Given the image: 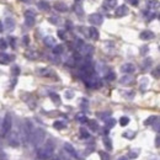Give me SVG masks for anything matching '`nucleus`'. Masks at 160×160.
I'll list each match as a JSON object with an SVG mask.
<instances>
[{
  "mask_svg": "<svg viewBox=\"0 0 160 160\" xmlns=\"http://www.w3.org/2000/svg\"><path fill=\"white\" fill-rule=\"evenodd\" d=\"M128 123H129V117H127V116H123V117H121V118H120V125H121L122 127L127 126Z\"/></svg>",
  "mask_w": 160,
  "mask_h": 160,
  "instance_id": "obj_39",
  "label": "nucleus"
},
{
  "mask_svg": "<svg viewBox=\"0 0 160 160\" xmlns=\"http://www.w3.org/2000/svg\"><path fill=\"white\" fill-rule=\"evenodd\" d=\"M14 59V56L4 52H0V64H9Z\"/></svg>",
  "mask_w": 160,
  "mask_h": 160,
  "instance_id": "obj_14",
  "label": "nucleus"
},
{
  "mask_svg": "<svg viewBox=\"0 0 160 160\" xmlns=\"http://www.w3.org/2000/svg\"><path fill=\"white\" fill-rule=\"evenodd\" d=\"M121 71L126 73V74H132V73L135 71V65L132 64V63H126L121 67Z\"/></svg>",
  "mask_w": 160,
  "mask_h": 160,
  "instance_id": "obj_11",
  "label": "nucleus"
},
{
  "mask_svg": "<svg viewBox=\"0 0 160 160\" xmlns=\"http://www.w3.org/2000/svg\"><path fill=\"white\" fill-rule=\"evenodd\" d=\"M89 22L93 26H99L101 25L103 22V16L101 15V14H91V15L89 16Z\"/></svg>",
  "mask_w": 160,
  "mask_h": 160,
  "instance_id": "obj_8",
  "label": "nucleus"
},
{
  "mask_svg": "<svg viewBox=\"0 0 160 160\" xmlns=\"http://www.w3.org/2000/svg\"><path fill=\"white\" fill-rule=\"evenodd\" d=\"M105 6H107L108 9H113L117 5V0H105Z\"/></svg>",
  "mask_w": 160,
  "mask_h": 160,
  "instance_id": "obj_34",
  "label": "nucleus"
},
{
  "mask_svg": "<svg viewBox=\"0 0 160 160\" xmlns=\"http://www.w3.org/2000/svg\"><path fill=\"white\" fill-rule=\"evenodd\" d=\"M7 41L6 39H4V38H0V49L1 51H4V49H6L7 48Z\"/></svg>",
  "mask_w": 160,
  "mask_h": 160,
  "instance_id": "obj_40",
  "label": "nucleus"
},
{
  "mask_svg": "<svg viewBox=\"0 0 160 160\" xmlns=\"http://www.w3.org/2000/svg\"><path fill=\"white\" fill-rule=\"evenodd\" d=\"M89 36L93 39H95V41H97L99 39V37H100V33H99V30L96 29L95 26H91L90 29H89Z\"/></svg>",
  "mask_w": 160,
  "mask_h": 160,
  "instance_id": "obj_17",
  "label": "nucleus"
},
{
  "mask_svg": "<svg viewBox=\"0 0 160 160\" xmlns=\"http://www.w3.org/2000/svg\"><path fill=\"white\" fill-rule=\"evenodd\" d=\"M25 57H27L29 59H36L37 58V53L36 52H27V53H25Z\"/></svg>",
  "mask_w": 160,
  "mask_h": 160,
  "instance_id": "obj_43",
  "label": "nucleus"
},
{
  "mask_svg": "<svg viewBox=\"0 0 160 160\" xmlns=\"http://www.w3.org/2000/svg\"><path fill=\"white\" fill-rule=\"evenodd\" d=\"M44 138H46L44 129H42V128H35L33 133H32V135H31L30 143L33 145V147H39V145L44 142Z\"/></svg>",
  "mask_w": 160,
  "mask_h": 160,
  "instance_id": "obj_1",
  "label": "nucleus"
},
{
  "mask_svg": "<svg viewBox=\"0 0 160 160\" xmlns=\"http://www.w3.org/2000/svg\"><path fill=\"white\" fill-rule=\"evenodd\" d=\"M22 1H25V3H29V1H30V0H22Z\"/></svg>",
  "mask_w": 160,
  "mask_h": 160,
  "instance_id": "obj_61",
  "label": "nucleus"
},
{
  "mask_svg": "<svg viewBox=\"0 0 160 160\" xmlns=\"http://www.w3.org/2000/svg\"><path fill=\"white\" fill-rule=\"evenodd\" d=\"M152 75L155 78V79H158V78H159V67H157V68H155V69L152 71Z\"/></svg>",
  "mask_w": 160,
  "mask_h": 160,
  "instance_id": "obj_52",
  "label": "nucleus"
},
{
  "mask_svg": "<svg viewBox=\"0 0 160 160\" xmlns=\"http://www.w3.org/2000/svg\"><path fill=\"white\" fill-rule=\"evenodd\" d=\"M53 154H54V145L52 142H48V143H46L44 147L38 149L37 157L42 160H48L53 157Z\"/></svg>",
  "mask_w": 160,
  "mask_h": 160,
  "instance_id": "obj_2",
  "label": "nucleus"
},
{
  "mask_svg": "<svg viewBox=\"0 0 160 160\" xmlns=\"http://www.w3.org/2000/svg\"><path fill=\"white\" fill-rule=\"evenodd\" d=\"M157 118H158V116H150V117H148L147 120L144 121V125H145V126H150V125H153L154 121L157 120Z\"/></svg>",
  "mask_w": 160,
  "mask_h": 160,
  "instance_id": "obj_38",
  "label": "nucleus"
},
{
  "mask_svg": "<svg viewBox=\"0 0 160 160\" xmlns=\"http://www.w3.org/2000/svg\"><path fill=\"white\" fill-rule=\"evenodd\" d=\"M126 1H127L128 4H131V5L137 6V5H138V3H139V0H126Z\"/></svg>",
  "mask_w": 160,
  "mask_h": 160,
  "instance_id": "obj_54",
  "label": "nucleus"
},
{
  "mask_svg": "<svg viewBox=\"0 0 160 160\" xmlns=\"http://www.w3.org/2000/svg\"><path fill=\"white\" fill-rule=\"evenodd\" d=\"M75 120L78 122H80V123H88L89 118L86 117V115H85L84 112H80V113H78V115L75 116Z\"/></svg>",
  "mask_w": 160,
  "mask_h": 160,
  "instance_id": "obj_21",
  "label": "nucleus"
},
{
  "mask_svg": "<svg viewBox=\"0 0 160 160\" xmlns=\"http://www.w3.org/2000/svg\"><path fill=\"white\" fill-rule=\"evenodd\" d=\"M49 97H51L52 100V102L53 103H56L57 106H59V105L62 103V100H61V96H59L57 93H51L49 94Z\"/></svg>",
  "mask_w": 160,
  "mask_h": 160,
  "instance_id": "obj_20",
  "label": "nucleus"
},
{
  "mask_svg": "<svg viewBox=\"0 0 160 160\" xmlns=\"http://www.w3.org/2000/svg\"><path fill=\"white\" fill-rule=\"evenodd\" d=\"M128 12H129V9H128L126 5H121V6H118V7L116 9L115 16H116V17H122V16H126Z\"/></svg>",
  "mask_w": 160,
  "mask_h": 160,
  "instance_id": "obj_12",
  "label": "nucleus"
},
{
  "mask_svg": "<svg viewBox=\"0 0 160 160\" xmlns=\"http://www.w3.org/2000/svg\"><path fill=\"white\" fill-rule=\"evenodd\" d=\"M78 51H79L80 56H84V57H86V58H90V57L94 54L95 48H94L91 44H85V43H84L79 49H78Z\"/></svg>",
  "mask_w": 160,
  "mask_h": 160,
  "instance_id": "obj_7",
  "label": "nucleus"
},
{
  "mask_svg": "<svg viewBox=\"0 0 160 160\" xmlns=\"http://www.w3.org/2000/svg\"><path fill=\"white\" fill-rule=\"evenodd\" d=\"M147 6L150 10H154L159 6V0H147Z\"/></svg>",
  "mask_w": 160,
  "mask_h": 160,
  "instance_id": "obj_27",
  "label": "nucleus"
},
{
  "mask_svg": "<svg viewBox=\"0 0 160 160\" xmlns=\"http://www.w3.org/2000/svg\"><path fill=\"white\" fill-rule=\"evenodd\" d=\"M118 160H129V159H128L127 157H120V158H118Z\"/></svg>",
  "mask_w": 160,
  "mask_h": 160,
  "instance_id": "obj_59",
  "label": "nucleus"
},
{
  "mask_svg": "<svg viewBox=\"0 0 160 160\" xmlns=\"http://www.w3.org/2000/svg\"><path fill=\"white\" fill-rule=\"evenodd\" d=\"M5 29L6 31H12L15 29V21L11 17H6L5 19Z\"/></svg>",
  "mask_w": 160,
  "mask_h": 160,
  "instance_id": "obj_18",
  "label": "nucleus"
},
{
  "mask_svg": "<svg viewBox=\"0 0 160 160\" xmlns=\"http://www.w3.org/2000/svg\"><path fill=\"white\" fill-rule=\"evenodd\" d=\"M22 43H24L25 46H29V43H30V37H29L27 35L22 37Z\"/></svg>",
  "mask_w": 160,
  "mask_h": 160,
  "instance_id": "obj_53",
  "label": "nucleus"
},
{
  "mask_svg": "<svg viewBox=\"0 0 160 160\" xmlns=\"http://www.w3.org/2000/svg\"><path fill=\"white\" fill-rule=\"evenodd\" d=\"M148 49H149L148 46H145V47H142V48H140V54H143V56H144V54L148 52Z\"/></svg>",
  "mask_w": 160,
  "mask_h": 160,
  "instance_id": "obj_55",
  "label": "nucleus"
},
{
  "mask_svg": "<svg viewBox=\"0 0 160 160\" xmlns=\"http://www.w3.org/2000/svg\"><path fill=\"white\" fill-rule=\"evenodd\" d=\"M159 125H160V123H159V117H158L153 123V128H154V131L157 132V133H159Z\"/></svg>",
  "mask_w": 160,
  "mask_h": 160,
  "instance_id": "obj_44",
  "label": "nucleus"
},
{
  "mask_svg": "<svg viewBox=\"0 0 160 160\" xmlns=\"http://www.w3.org/2000/svg\"><path fill=\"white\" fill-rule=\"evenodd\" d=\"M116 122H117V121L115 120V118H111V117H110L108 120L105 121V128H107V129H111L112 127H115Z\"/></svg>",
  "mask_w": 160,
  "mask_h": 160,
  "instance_id": "obj_28",
  "label": "nucleus"
},
{
  "mask_svg": "<svg viewBox=\"0 0 160 160\" xmlns=\"http://www.w3.org/2000/svg\"><path fill=\"white\" fill-rule=\"evenodd\" d=\"M48 21L51 22V24H53V25H58L61 20H59V17H54V16H53V17H49Z\"/></svg>",
  "mask_w": 160,
  "mask_h": 160,
  "instance_id": "obj_45",
  "label": "nucleus"
},
{
  "mask_svg": "<svg viewBox=\"0 0 160 160\" xmlns=\"http://www.w3.org/2000/svg\"><path fill=\"white\" fill-rule=\"evenodd\" d=\"M33 129L35 127L32 125V122L30 120H26L25 123H24V127H22V140L25 143H30V139H31V135L33 133Z\"/></svg>",
  "mask_w": 160,
  "mask_h": 160,
  "instance_id": "obj_3",
  "label": "nucleus"
},
{
  "mask_svg": "<svg viewBox=\"0 0 160 160\" xmlns=\"http://www.w3.org/2000/svg\"><path fill=\"white\" fill-rule=\"evenodd\" d=\"M38 73L42 76H51L53 74V70H51L49 68H41V69H38Z\"/></svg>",
  "mask_w": 160,
  "mask_h": 160,
  "instance_id": "obj_25",
  "label": "nucleus"
},
{
  "mask_svg": "<svg viewBox=\"0 0 160 160\" xmlns=\"http://www.w3.org/2000/svg\"><path fill=\"white\" fill-rule=\"evenodd\" d=\"M7 135V142H9V144L11 145L12 148H17L20 145V134L17 133L16 131H14V132H9V133L6 134Z\"/></svg>",
  "mask_w": 160,
  "mask_h": 160,
  "instance_id": "obj_6",
  "label": "nucleus"
},
{
  "mask_svg": "<svg viewBox=\"0 0 160 160\" xmlns=\"http://www.w3.org/2000/svg\"><path fill=\"white\" fill-rule=\"evenodd\" d=\"M88 126H89V128H90V129H91V131H94V132L99 131V128H100L99 123L96 122L95 120H89V121H88Z\"/></svg>",
  "mask_w": 160,
  "mask_h": 160,
  "instance_id": "obj_24",
  "label": "nucleus"
},
{
  "mask_svg": "<svg viewBox=\"0 0 160 160\" xmlns=\"http://www.w3.org/2000/svg\"><path fill=\"white\" fill-rule=\"evenodd\" d=\"M79 133H80V138L81 139H89L90 138V133L88 129H85L84 127H81L79 129Z\"/></svg>",
  "mask_w": 160,
  "mask_h": 160,
  "instance_id": "obj_29",
  "label": "nucleus"
},
{
  "mask_svg": "<svg viewBox=\"0 0 160 160\" xmlns=\"http://www.w3.org/2000/svg\"><path fill=\"white\" fill-rule=\"evenodd\" d=\"M125 96H126L127 99H133L134 97V91H126Z\"/></svg>",
  "mask_w": 160,
  "mask_h": 160,
  "instance_id": "obj_50",
  "label": "nucleus"
},
{
  "mask_svg": "<svg viewBox=\"0 0 160 160\" xmlns=\"http://www.w3.org/2000/svg\"><path fill=\"white\" fill-rule=\"evenodd\" d=\"M74 11H75V14H78L79 17L83 16V6H81V4L79 1L74 3Z\"/></svg>",
  "mask_w": 160,
  "mask_h": 160,
  "instance_id": "obj_23",
  "label": "nucleus"
},
{
  "mask_svg": "<svg viewBox=\"0 0 160 160\" xmlns=\"http://www.w3.org/2000/svg\"><path fill=\"white\" fill-rule=\"evenodd\" d=\"M20 73H21V69H20V67H19V65H12V68H11L12 78H17V76L20 75Z\"/></svg>",
  "mask_w": 160,
  "mask_h": 160,
  "instance_id": "obj_32",
  "label": "nucleus"
},
{
  "mask_svg": "<svg viewBox=\"0 0 160 160\" xmlns=\"http://www.w3.org/2000/svg\"><path fill=\"white\" fill-rule=\"evenodd\" d=\"M88 103H89L88 100H85V99L81 100V107H88Z\"/></svg>",
  "mask_w": 160,
  "mask_h": 160,
  "instance_id": "obj_56",
  "label": "nucleus"
},
{
  "mask_svg": "<svg viewBox=\"0 0 160 160\" xmlns=\"http://www.w3.org/2000/svg\"><path fill=\"white\" fill-rule=\"evenodd\" d=\"M9 42H10V47L11 48H16V39L15 37H9Z\"/></svg>",
  "mask_w": 160,
  "mask_h": 160,
  "instance_id": "obj_46",
  "label": "nucleus"
},
{
  "mask_svg": "<svg viewBox=\"0 0 160 160\" xmlns=\"http://www.w3.org/2000/svg\"><path fill=\"white\" fill-rule=\"evenodd\" d=\"M35 21H36L35 12L32 10H26L25 11V24H26V26L32 27L35 25Z\"/></svg>",
  "mask_w": 160,
  "mask_h": 160,
  "instance_id": "obj_9",
  "label": "nucleus"
},
{
  "mask_svg": "<svg viewBox=\"0 0 160 160\" xmlns=\"http://www.w3.org/2000/svg\"><path fill=\"white\" fill-rule=\"evenodd\" d=\"M3 30H4V26H3V22L0 21V32H3Z\"/></svg>",
  "mask_w": 160,
  "mask_h": 160,
  "instance_id": "obj_60",
  "label": "nucleus"
},
{
  "mask_svg": "<svg viewBox=\"0 0 160 160\" xmlns=\"http://www.w3.org/2000/svg\"><path fill=\"white\" fill-rule=\"evenodd\" d=\"M135 137V132L133 131H127L123 133V138H127V139H133Z\"/></svg>",
  "mask_w": 160,
  "mask_h": 160,
  "instance_id": "obj_35",
  "label": "nucleus"
},
{
  "mask_svg": "<svg viewBox=\"0 0 160 160\" xmlns=\"http://www.w3.org/2000/svg\"><path fill=\"white\" fill-rule=\"evenodd\" d=\"M53 160H59V158H56V159H53Z\"/></svg>",
  "mask_w": 160,
  "mask_h": 160,
  "instance_id": "obj_62",
  "label": "nucleus"
},
{
  "mask_svg": "<svg viewBox=\"0 0 160 160\" xmlns=\"http://www.w3.org/2000/svg\"><path fill=\"white\" fill-rule=\"evenodd\" d=\"M132 81H133V79H132V76H129V75H125V76H122L121 79H120V83L121 84H125V85L131 84Z\"/></svg>",
  "mask_w": 160,
  "mask_h": 160,
  "instance_id": "obj_31",
  "label": "nucleus"
},
{
  "mask_svg": "<svg viewBox=\"0 0 160 160\" xmlns=\"http://www.w3.org/2000/svg\"><path fill=\"white\" fill-rule=\"evenodd\" d=\"M100 157H101L102 160H110V155L107 153H103V152H100Z\"/></svg>",
  "mask_w": 160,
  "mask_h": 160,
  "instance_id": "obj_51",
  "label": "nucleus"
},
{
  "mask_svg": "<svg viewBox=\"0 0 160 160\" xmlns=\"http://www.w3.org/2000/svg\"><path fill=\"white\" fill-rule=\"evenodd\" d=\"M64 95H65V97H67V99H69V100L74 97V93H73L71 90H67L65 93H64Z\"/></svg>",
  "mask_w": 160,
  "mask_h": 160,
  "instance_id": "obj_48",
  "label": "nucleus"
},
{
  "mask_svg": "<svg viewBox=\"0 0 160 160\" xmlns=\"http://www.w3.org/2000/svg\"><path fill=\"white\" fill-rule=\"evenodd\" d=\"M43 43H44L46 47L53 48L54 46H56V38H54L53 36H46L44 39H43Z\"/></svg>",
  "mask_w": 160,
  "mask_h": 160,
  "instance_id": "obj_15",
  "label": "nucleus"
},
{
  "mask_svg": "<svg viewBox=\"0 0 160 160\" xmlns=\"http://www.w3.org/2000/svg\"><path fill=\"white\" fill-rule=\"evenodd\" d=\"M155 37V33L153 31H149V30H145L143 32H140L139 35V38L143 39V41H149V39H153Z\"/></svg>",
  "mask_w": 160,
  "mask_h": 160,
  "instance_id": "obj_13",
  "label": "nucleus"
},
{
  "mask_svg": "<svg viewBox=\"0 0 160 160\" xmlns=\"http://www.w3.org/2000/svg\"><path fill=\"white\" fill-rule=\"evenodd\" d=\"M11 126H12L11 115H10V113H6L5 117H4V120H3V123H1V128H0V135L5 137L9 132H10Z\"/></svg>",
  "mask_w": 160,
  "mask_h": 160,
  "instance_id": "obj_5",
  "label": "nucleus"
},
{
  "mask_svg": "<svg viewBox=\"0 0 160 160\" xmlns=\"http://www.w3.org/2000/svg\"><path fill=\"white\" fill-rule=\"evenodd\" d=\"M147 86H148V79L147 78H143L142 81H140V90H145Z\"/></svg>",
  "mask_w": 160,
  "mask_h": 160,
  "instance_id": "obj_41",
  "label": "nucleus"
},
{
  "mask_svg": "<svg viewBox=\"0 0 160 160\" xmlns=\"http://www.w3.org/2000/svg\"><path fill=\"white\" fill-rule=\"evenodd\" d=\"M152 64H153V59L152 58H145L144 59V62H143V65H142V68H143V69L145 70V69H148V68L150 67V65H152Z\"/></svg>",
  "mask_w": 160,
  "mask_h": 160,
  "instance_id": "obj_33",
  "label": "nucleus"
},
{
  "mask_svg": "<svg viewBox=\"0 0 160 160\" xmlns=\"http://www.w3.org/2000/svg\"><path fill=\"white\" fill-rule=\"evenodd\" d=\"M54 9H56L57 11H59V12H67L68 11L67 4L63 3V1H56V3H54Z\"/></svg>",
  "mask_w": 160,
  "mask_h": 160,
  "instance_id": "obj_16",
  "label": "nucleus"
},
{
  "mask_svg": "<svg viewBox=\"0 0 160 160\" xmlns=\"http://www.w3.org/2000/svg\"><path fill=\"white\" fill-rule=\"evenodd\" d=\"M37 6H38L39 10H42V11H49V9H51V5H49L46 0H41V1H38Z\"/></svg>",
  "mask_w": 160,
  "mask_h": 160,
  "instance_id": "obj_19",
  "label": "nucleus"
},
{
  "mask_svg": "<svg viewBox=\"0 0 160 160\" xmlns=\"http://www.w3.org/2000/svg\"><path fill=\"white\" fill-rule=\"evenodd\" d=\"M83 81H84V84L90 89H95V88H100V86H101V79H100L96 73H93L91 75L84 78Z\"/></svg>",
  "mask_w": 160,
  "mask_h": 160,
  "instance_id": "obj_4",
  "label": "nucleus"
},
{
  "mask_svg": "<svg viewBox=\"0 0 160 160\" xmlns=\"http://www.w3.org/2000/svg\"><path fill=\"white\" fill-rule=\"evenodd\" d=\"M0 160H9V158H7L6 153L4 152L3 149H0Z\"/></svg>",
  "mask_w": 160,
  "mask_h": 160,
  "instance_id": "obj_49",
  "label": "nucleus"
},
{
  "mask_svg": "<svg viewBox=\"0 0 160 160\" xmlns=\"http://www.w3.org/2000/svg\"><path fill=\"white\" fill-rule=\"evenodd\" d=\"M139 152L138 150H131L129 153H128V155H127V158L128 159H137L139 157V154H138Z\"/></svg>",
  "mask_w": 160,
  "mask_h": 160,
  "instance_id": "obj_36",
  "label": "nucleus"
},
{
  "mask_svg": "<svg viewBox=\"0 0 160 160\" xmlns=\"http://www.w3.org/2000/svg\"><path fill=\"white\" fill-rule=\"evenodd\" d=\"M58 37L61 39H65L67 38V32L65 30H58Z\"/></svg>",
  "mask_w": 160,
  "mask_h": 160,
  "instance_id": "obj_42",
  "label": "nucleus"
},
{
  "mask_svg": "<svg viewBox=\"0 0 160 160\" xmlns=\"http://www.w3.org/2000/svg\"><path fill=\"white\" fill-rule=\"evenodd\" d=\"M110 115H111V113H110V112H106V113H99L100 118H101V120H103V121L108 120V118H110Z\"/></svg>",
  "mask_w": 160,
  "mask_h": 160,
  "instance_id": "obj_47",
  "label": "nucleus"
},
{
  "mask_svg": "<svg viewBox=\"0 0 160 160\" xmlns=\"http://www.w3.org/2000/svg\"><path fill=\"white\" fill-rule=\"evenodd\" d=\"M103 145H105V148H106L108 152H110V150H112V140L110 139L108 135H103Z\"/></svg>",
  "mask_w": 160,
  "mask_h": 160,
  "instance_id": "obj_22",
  "label": "nucleus"
},
{
  "mask_svg": "<svg viewBox=\"0 0 160 160\" xmlns=\"http://www.w3.org/2000/svg\"><path fill=\"white\" fill-rule=\"evenodd\" d=\"M53 127L56 128V129H58V131H62V129H64V128L67 127V125H65V122H63V121H56L53 123Z\"/></svg>",
  "mask_w": 160,
  "mask_h": 160,
  "instance_id": "obj_30",
  "label": "nucleus"
},
{
  "mask_svg": "<svg viewBox=\"0 0 160 160\" xmlns=\"http://www.w3.org/2000/svg\"><path fill=\"white\" fill-rule=\"evenodd\" d=\"M63 52H64V47L62 44H56L53 47V54L54 56H61Z\"/></svg>",
  "mask_w": 160,
  "mask_h": 160,
  "instance_id": "obj_26",
  "label": "nucleus"
},
{
  "mask_svg": "<svg viewBox=\"0 0 160 160\" xmlns=\"http://www.w3.org/2000/svg\"><path fill=\"white\" fill-rule=\"evenodd\" d=\"M16 83H17V78H12V80H11V88H14Z\"/></svg>",
  "mask_w": 160,
  "mask_h": 160,
  "instance_id": "obj_58",
  "label": "nucleus"
},
{
  "mask_svg": "<svg viewBox=\"0 0 160 160\" xmlns=\"http://www.w3.org/2000/svg\"><path fill=\"white\" fill-rule=\"evenodd\" d=\"M159 145H160V139H159V135L155 137V147L159 148Z\"/></svg>",
  "mask_w": 160,
  "mask_h": 160,
  "instance_id": "obj_57",
  "label": "nucleus"
},
{
  "mask_svg": "<svg viewBox=\"0 0 160 160\" xmlns=\"http://www.w3.org/2000/svg\"><path fill=\"white\" fill-rule=\"evenodd\" d=\"M64 150L70 155V157H73V158H75V159H80V157H79V153L75 150V148L73 147V145L70 144V143H65L64 144Z\"/></svg>",
  "mask_w": 160,
  "mask_h": 160,
  "instance_id": "obj_10",
  "label": "nucleus"
},
{
  "mask_svg": "<svg viewBox=\"0 0 160 160\" xmlns=\"http://www.w3.org/2000/svg\"><path fill=\"white\" fill-rule=\"evenodd\" d=\"M115 79H116V74L113 71H108L107 74L105 75V80H107V81H112Z\"/></svg>",
  "mask_w": 160,
  "mask_h": 160,
  "instance_id": "obj_37",
  "label": "nucleus"
}]
</instances>
